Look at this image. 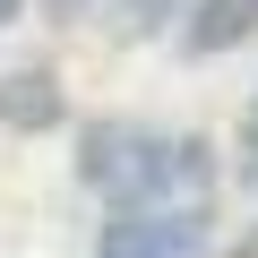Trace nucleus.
I'll return each instance as SVG.
<instances>
[{
	"instance_id": "nucleus-1",
	"label": "nucleus",
	"mask_w": 258,
	"mask_h": 258,
	"mask_svg": "<svg viewBox=\"0 0 258 258\" xmlns=\"http://www.w3.org/2000/svg\"><path fill=\"white\" fill-rule=\"evenodd\" d=\"M215 138L198 129H147V164H138V198L129 207H207L215 198Z\"/></svg>"
},
{
	"instance_id": "nucleus-2",
	"label": "nucleus",
	"mask_w": 258,
	"mask_h": 258,
	"mask_svg": "<svg viewBox=\"0 0 258 258\" xmlns=\"http://www.w3.org/2000/svg\"><path fill=\"white\" fill-rule=\"evenodd\" d=\"M207 249H215L207 207H112L86 258H207Z\"/></svg>"
},
{
	"instance_id": "nucleus-3",
	"label": "nucleus",
	"mask_w": 258,
	"mask_h": 258,
	"mask_svg": "<svg viewBox=\"0 0 258 258\" xmlns=\"http://www.w3.org/2000/svg\"><path fill=\"white\" fill-rule=\"evenodd\" d=\"M138 164H147V120H86L78 129V189L129 207L138 198Z\"/></svg>"
},
{
	"instance_id": "nucleus-4",
	"label": "nucleus",
	"mask_w": 258,
	"mask_h": 258,
	"mask_svg": "<svg viewBox=\"0 0 258 258\" xmlns=\"http://www.w3.org/2000/svg\"><path fill=\"white\" fill-rule=\"evenodd\" d=\"M0 129H9V138H52V129H69V86H60V69H43V60L0 69Z\"/></svg>"
},
{
	"instance_id": "nucleus-5",
	"label": "nucleus",
	"mask_w": 258,
	"mask_h": 258,
	"mask_svg": "<svg viewBox=\"0 0 258 258\" xmlns=\"http://www.w3.org/2000/svg\"><path fill=\"white\" fill-rule=\"evenodd\" d=\"M249 35H258V0H189L181 9V52H198V60H215Z\"/></svg>"
},
{
	"instance_id": "nucleus-6",
	"label": "nucleus",
	"mask_w": 258,
	"mask_h": 258,
	"mask_svg": "<svg viewBox=\"0 0 258 258\" xmlns=\"http://www.w3.org/2000/svg\"><path fill=\"white\" fill-rule=\"evenodd\" d=\"M181 9H189V0H95V18H103L120 43H155V35H172Z\"/></svg>"
},
{
	"instance_id": "nucleus-7",
	"label": "nucleus",
	"mask_w": 258,
	"mask_h": 258,
	"mask_svg": "<svg viewBox=\"0 0 258 258\" xmlns=\"http://www.w3.org/2000/svg\"><path fill=\"white\" fill-rule=\"evenodd\" d=\"M52 26H95V0H43Z\"/></svg>"
},
{
	"instance_id": "nucleus-8",
	"label": "nucleus",
	"mask_w": 258,
	"mask_h": 258,
	"mask_svg": "<svg viewBox=\"0 0 258 258\" xmlns=\"http://www.w3.org/2000/svg\"><path fill=\"white\" fill-rule=\"evenodd\" d=\"M232 164H241V181H249V189H258V112H249V120H241V155H232Z\"/></svg>"
},
{
	"instance_id": "nucleus-9",
	"label": "nucleus",
	"mask_w": 258,
	"mask_h": 258,
	"mask_svg": "<svg viewBox=\"0 0 258 258\" xmlns=\"http://www.w3.org/2000/svg\"><path fill=\"white\" fill-rule=\"evenodd\" d=\"M18 18H26V0H0V35H9V26H18Z\"/></svg>"
},
{
	"instance_id": "nucleus-10",
	"label": "nucleus",
	"mask_w": 258,
	"mask_h": 258,
	"mask_svg": "<svg viewBox=\"0 0 258 258\" xmlns=\"http://www.w3.org/2000/svg\"><path fill=\"white\" fill-rule=\"evenodd\" d=\"M232 258H258V232H249V241H241V249H232Z\"/></svg>"
},
{
	"instance_id": "nucleus-11",
	"label": "nucleus",
	"mask_w": 258,
	"mask_h": 258,
	"mask_svg": "<svg viewBox=\"0 0 258 258\" xmlns=\"http://www.w3.org/2000/svg\"><path fill=\"white\" fill-rule=\"evenodd\" d=\"M249 112H258V103H249Z\"/></svg>"
}]
</instances>
